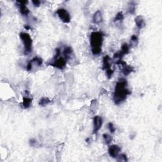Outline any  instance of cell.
<instances>
[{
    "instance_id": "obj_1",
    "label": "cell",
    "mask_w": 162,
    "mask_h": 162,
    "mask_svg": "<svg viewBox=\"0 0 162 162\" xmlns=\"http://www.w3.org/2000/svg\"><path fill=\"white\" fill-rule=\"evenodd\" d=\"M127 82L124 79H120L116 82L113 94V101L116 105H120L127 98V96L131 94L130 91L127 88Z\"/></svg>"
},
{
    "instance_id": "obj_2",
    "label": "cell",
    "mask_w": 162,
    "mask_h": 162,
    "mask_svg": "<svg viewBox=\"0 0 162 162\" xmlns=\"http://www.w3.org/2000/svg\"><path fill=\"white\" fill-rule=\"evenodd\" d=\"M104 34L101 32H93L90 35L91 52L94 55H98L102 50Z\"/></svg>"
},
{
    "instance_id": "obj_3",
    "label": "cell",
    "mask_w": 162,
    "mask_h": 162,
    "mask_svg": "<svg viewBox=\"0 0 162 162\" xmlns=\"http://www.w3.org/2000/svg\"><path fill=\"white\" fill-rule=\"evenodd\" d=\"M20 38L24 44V54L27 55L32 52V40L30 35L27 32H21L20 34Z\"/></svg>"
},
{
    "instance_id": "obj_4",
    "label": "cell",
    "mask_w": 162,
    "mask_h": 162,
    "mask_svg": "<svg viewBox=\"0 0 162 162\" xmlns=\"http://www.w3.org/2000/svg\"><path fill=\"white\" fill-rule=\"evenodd\" d=\"M115 63L119 65V67H120V70L122 71V74L125 76L129 75L131 72H133L134 71L133 67L127 64V63L124 62L122 60L115 61Z\"/></svg>"
},
{
    "instance_id": "obj_5",
    "label": "cell",
    "mask_w": 162,
    "mask_h": 162,
    "mask_svg": "<svg viewBox=\"0 0 162 162\" xmlns=\"http://www.w3.org/2000/svg\"><path fill=\"white\" fill-rule=\"evenodd\" d=\"M43 60L41 58L39 57H35L32 58L31 60H30L29 63L27 65V70L29 72L32 71L34 68H37L38 67H41L43 65Z\"/></svg>"
},
{
    "instance_id": "obj_6",
    "label": "cell",
    "mask_w": 162,
    "mask_h": 162,
    "mask_svg": "<svg viewBox=\"0 0 162 162\" xmlns=\"http://www.w3.org/2000/svg\"><path fill=\"white\" fill-rule=\"evenodd\" d=\"M67 61L64 57H59L56 60H52V62L48 63V65L53 66L60 70H63L66 67Z\"/></svg>"
},
{
    "instance_id": "obj_7",
    "label": "cell",
    "mask_w": 162,
    "mask_h": 162,
    "mask_svg": "<svg viewBox=\"0 0 162 162\" xmlns=\"http://www.w3.org/2000/svg\"><path fill=\"white\" fill-rule=\"evenodd\" d=\"M57 14L58 15L60 19L62 20L63 23L68 24L71 20V17L70 13L65 8H60L57 11Z\"/></svg>"
},
{
    "instance_id": "obj_8",
    "label": "cell",
    "mask_w": 162,
    "mask_h": 162,
    "mask_svg": "<svg viewBox=\"0 0 162 162\" xmlns=\"http://www.w3.org/2000/svg\"><path fill=\"white\" fill-rule=\"evenodd\" d=\"M103 125V119L99 115H96L93 119V134H97Z\"/></svg>"
},
{
    "instance_id": "obj_9",
    "label": "cell",
    "mask_w": 162,
    "mask_h": 162,
    "mask_svg": "<svg viewBox=\"0 0 162 162\" xmlns=\"http://www.w3.org/2000/svg\"><path fill=\"white\" fill-rule=\"evenodd\" d=\"M17 6L18 7L20 13H21L23 16L27 17L28 15L30 13L29 10L26 6V4L28 3V1H17Z\"/></svg>"
},
{
    "instance_id": "obj_10",
    "label": "cell",
    "mask_w": 162,
    "mask_h": 162,
    "mask_svg": "<svg viewBox=\"0 0 162 162\" xmlns=\"http://www.w3.org/2000/svg\"><path fill=\"white\" fill-rule=\"evenodd\" d=\"M120 151H121L120 147L116 144L109 146L108 149V152L110 156L113 158H116V157L119 155Z\"/></svg>"
},
{
    "instance_id": "obj_11",
    "label": "cell",
    "mask_w": 162,
    "mask_h": 162,
    "mask_svg": "<svg viewBox=\"0 0 162 162\" xmlns=\"http://www.w3.org/2000/svg\"><path fill=\"white\" fill-rule=\"evenodd\" d=\"M29 96H30V94L29 91H25V96H24L23 97V102H22L23 108L25 109L29 108L32 105V98L29 97Z\"/></svg>"
},
{
    "instance_id": "obj_12",
    "label": "cell",
    "mask_w": 162,
    "mask_h": 162,
    "mask_svg": "<svg viewBox=\"0 0 162 162\" xmlns=\"http://www.w3.org/2000/svg\"><path fill=\"white\" fill-rule=\"evenodd\" d=\"M111 59L109 57L108 55H106L105 57L103 59V67L102 69L103 70H106L108 69L111 68V64H112V62H111Z\"/></svg>"
},
{
    "instance_id": "obj_13",
    "label": "cell",
    "mask_w": 162,
    "mask_h": 162,
    "mask_svg": "<svg viewBox=\"0 0 162 162\" xmlns=\"http://www.w3.org/2000/svg\"><path fill=\"white\" fill-rule=\"evenodd\" d=\"M103 21L102 13L99 10L96 11L93 16V22L95 24H99Z\"/></svg>"
},
{
    "instance_id": "obj_14",
    "label": "cell",
    "mask_w": 162,
    "mask_h": 162,
    "mask_svg": "<svg viewBox=\"0 0 162 162\" xmlns=\"http://www.w3.org/2000/svg\"><path fill=\"white\" fill-rule=\"evenodd\" d=\"M135 23L137 27H138L139 29H143L146 23L143 17L141 16V15H139V16H137L135 18Z\"/></svg>"
},
{
    "instance_id": "obj_15",
    "label": "cell",
    "mask_w": 162,
    "mask_h": 162,
    "mask_svg": "<svg viewBox=\"0 0 162 162\" xmlns=\"http://www.w3.org/2000/svg\"><path fill=\"white\" fill-rule=\"evenodd\" d=\"M64 58L67 60V61L72 59L74 55L73 49L71 47H66L63 50Z\"/></svg>"
},
{
    "instance_id": "obj_16",
    "label": "cell",
    "mask_w": 162,
    "mask_h": 162,
    "mask_svg": "<svg viewBox=\"0 0 162 162\" xmlns=\"http://www.w3.org/2000/svg\"><path fill=\"white\" fill-rule=\"evenodd\" d=\"M124 20V17L123 13L122 12H120L116 15V16L114 18V23L119 26V25H121L122 23L123 22Z\"/></svg>"
},
{
    "instance_id": "obj_17",
    "label": "cell",
    "mask_w": 162,
    "mask_h": 162,
    "mask_svg": "<svg viewBox=\"0 0 162 162\" xmlns=\"http://www.w3.org/2000/svg\"><path fill=\"white\" fill-rule=\"evenodd\" d=\"M139 42V39L138 37L135 35H133L130 38V46H137Z\"/></svg>"
},
{
    "instance_id": "obj_18",
    "label": "cell",
    "mask_w": 162,
    "mask_h": 162,
    "mask_svg": "<svg viewBox=\"0 0 162 162\" xmlns=\"http://www.w3.org/2000/svg\"><path fill=\"white\" fill-rule=\"evenodd\" d=\"M51 103V100L47 98V97H43L40 99L39 101V105L42 106V107H44V106H47Z\"/></svg>"
},
{
    "instance_id": "obj_19",
    "label": "cell",
    "mask_w": 162,
    "mask_h": 162,
    "mask_svg": "<svg viewBox=\"0 0 162 162\" xmlns=\"http://www.w3.org/2000/svg\"><path fill=\"white\" fill-rule=\"evenodd\" d=\"M129 50H130L129 45L127 43H124L122 44V46L120 52L122 53L124 55H125V54H129Z\"/></svg>"
},
{
    "instance_id": "obj_20",
    "label": "cell",
    "mask_w": 162,
    "mask_h": 162,
    "mask_svg": "<svg viewBox=\"0 0 162 162\" xmlns=\"http://www.w3.org/2000/svg\"><path fill=\"white\" fill-rule=\"evenodd\" d=\"M103 139H104V141L105 142V143L106 144H110L111 141H112L113 140V138L112 137H111V135H110V134H103Z\"/></svg>"
},
{
    "instance_id": "obj_21",
    "label": "cell",
    "mask_w": 162,
    "mask_h": 162,
    "mask_svg": "<svg viewBox=\"0 0 162 162\" xmlns=\"http://www.w3.org/2000/svg\"><path fill=\"white\" fill-rule=\"evenodd\" d=\"M135 8L136 4L134 2H130L129 4L128 7V11L130 14H134L135 12Z\"/></svg>"
},
{
    "instance_id": "obj_22",
    "label": "cell",
    "mask_w": 162,
    "mask_h": 162,
    "mask_svg": "<svg viewBox=\"0 0 162 162\" xmlns=\"http://www.w3.org/2000/svg\"><path fill=\"white\" fill-rule=\"evenodd\" d=\"M116 158V160L120 162H126L128 161L127 158V156L124 154L119 155Z\"/></svg>"
},
{
    "instance_id": "obj_23",
    "label": "cell",
    "mask_w": 162,
    "mask_h": 162,
    "mask_svg": "<svg viewBox=\"0 0 162 162\" xmlns=\"http://www.w3.org/2000/svg\"><path fill=\"white\" fill-rule=\"evenodd\" d=\"M105 72H106V75L108 79H110L112 77V76L114 74V70L113 69H111V68L108 69V70H105Z\"/></svg>"
},
{
    "instance_id": "obj_24",
    "label": "cell",
    "mask_w": 162,
    "mask_h": 162,
    "mask_svg": "<svg viewBox=\"0 0 162 162\" xmlns=\"http://www.w3.org/2000/svg\"><path fill=\"white\" fill-rule=\"evenodd\" d=\"M108 128L110 132V133L111 134L115 133V132L116 130V129H115V127H114V125H113V123H111V122L108 123Z\"/></svg>"
},
{
    "instance_id": "obj_25",
    "label": "cell",
    "mask_w": 162,
    "mask_h": 162,
    "mask_svg": "<svg viewBox=\"0 0 162 162\" xmlns=\"http://www.w3.org/2000/svg\"><path fill=\"white\" fill-rule=\"evenodd\" d=\"M29 143H30V145L31 146H37V143H38V142L37 141L34 139H30V141H29Z\"/></svg>"
},
{
    "instance_id": "obj_26",
    "label": "cell",
    "mask_w": 162,
    "mask_h": 162,
    "mask_svg": "<svg viewBox=\"0 0 162 162\" xmlns=\"http://www.w3.org/2000/svg\"><path fill=\"white\" fill-rule=\"evenodd\" d=\"M32 3L34 6L35 7H39L40 5V1H39V0H35V1H32Z\"/></svg>"
}]
</instances>
